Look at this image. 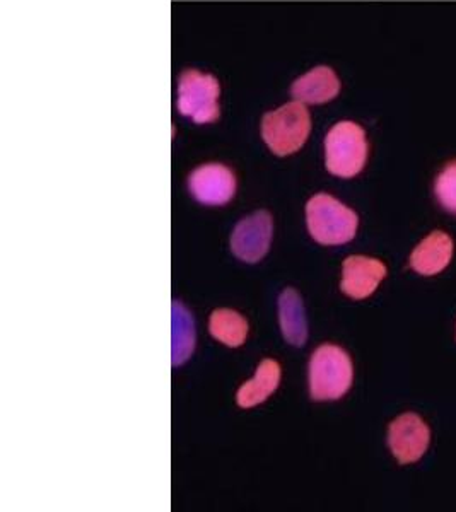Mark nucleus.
<instances>
[{"instance_id": "nucleus-10", "label": "nucleus", "mask_w": 456, "mask_h": 512, "mask_svg": "<svg viewBox=\"0 0 456 512\" xmlns=\"http://www.w3.org/2000/svg\"><path fill=\"white\" fill-rule=\"evenodd\" d=\"M386 277V267L380 260L354 255L345 258L342 265V292L352 299H366Z\"/></svg>"}, {"instance_id": "nucleus-13", "label": "nucleus", "mask_w": 456, "mask_h": 512, "mask_svg": "<svg viewBox=\"0 0 456 512\" xmlns=\"http://www.w3.org/2000/svg\"><path fill=\"white\" fill-rule=\"evenodd\" d=\"M279 320L287 342L301 347L308 337V325L304 316L303 301L294 289H286L279 297Z\"/></svg>"}, {"instance_id": "nucleus-6", "label": "nucleus", "mask_w": 456, "mask_h": 512, "mask_svg": "<svg viewBox=\"0 0 456 512\" xmlns=\"http://www.w3.org/2000/svg\"><path fill=\"white\" fill-rule=\"evenodd\" d=\"M188 190L204 205H226L236 193V175L226 164L205 163L188 176Z\"/></svg>"}, {"instance_id": "nucleus-3", "label": "nucleus", "mask_w": 456, "mask_h": 512, "mask_svg": "<svg viewBox=\"0 0 456 512\" xmlns=\"http://www.w3.org/2000/svg\"><path fill=\"white\" fill-rule=\"evenodd\" d=\"M306 222L311 238L325 246L345 245L356 236L357 214L337 198L318 193L306 205Z\"/></svg>"}, {"instance_id": "nucleus-2", "label": "nucleus", "mask_w": 456, "mask_h": 512, "mask_svg": "<svg viewBox=\"0 0 456 512\" xmlns=\"http://www.w3.org/2000/svg\"><path fill=\"white\" fill-rule=\"evenodd\" d=\"M221 82L211 72L185 69L176 81V110L197 125L221 118Z\"/></svg>"}, {"instance_id": "nucleus-12", "label": "nucleus", "mask_w": 456, "mask_h": 512, "mask_svg": "<svg viewBox=\"0 0 456 512\" xmlns=\"http://www.w3.org/2000/svg\"><path fill=\"white\" fill-rule=\"evenodd\" d=\"M279 381H281V366H279V362L265 359L258 366L255 378L243 384L240 390H238L236 402H238L241 408H252L255 405H260L277 390Z\"/></svg>"}, {"instance_id": "nucleus-16", "label": "nucleus", "mask_w": 456, "mask_h": 512, "mask_svg": "<svg viewBox=\"0 0 456 512\" xmlns=\"http://www.w3.org/2000/svg\"><path fill=\"white\" fill-rule=\"evenodd\" d=\"M434 192L438 197L439 204L443 205L448 212L456 214V161L448 164L439 173Z\"/></svg>"}, {"instance_id": "nucleus-14", "label": "nucleus", "mask_w": 456, "mask_h": 512, "mask_svg": "<svg viewBox=\"0 0 456 512\" xmlns=\"http://www.w3.org/2000/svg\"><path fill=\"white\" fill-rule=\"evenodd\" d=\"M212 337L228 347H240L248 337V323L233 309H216L209 320Z\"/></svg>"}, {"instance_id": "nucleus-11", "label": "nucleus", "mask_w": 456, "mask_h": 512, "mask_svg": "<svg viewBox=\"0 0 456 512\" xmlns=\"http://www.w3.org/2000/svg\"><path fill=\"white\" fill-rule=\"evenodd\" d=\"M453 256V241L443 231H434L422 239L410 255V267L421 275H436L445 270Z\"/></svg>"}, {"instance_id": "nucleus-1", "label": "nucleus", "mask_w": 456, "mask_h": 512, "mask_svg": "<svg viewBox=\"0 0 456 512\" xmlns=\"http://www.w3.org/2000/svg\"><path fill=\"white\" fill-rule=\"evenodd\" d=\"M260 134L265 146L275 156L286 158L296 154L310 139L311 113L308 106L293 99L267 111L260 123Z\"/></svg>"}, {"instance_id": "nucleus-5", "label": "nucleus", "mask_w": 456, "mask_h": 512, "mask_svg": "<svg viewBox=\"0 0 456 512\" xmlns=\"http://www.w3.org/2000/svg\"><path fill=\"white\" fill-rule=\"evenodd\" d=\"M354 369L349 354L337 345H322L310 361V393L316 402L339 400L349 391Z\"/></svg>"}, {"instance_id": "nucleus-4", "label": "nucleus", "mask_w": 456, "mask_h": 512, "mask_svg": "<svg viewBox=\"0 0 456 512\" xmlns=\"http://www.w3.org/2000/svg\"><path fill=\"white\" fill-rule=\"evenodd\" d=\"M368 137L359 123L342 120L325 137V166L339 178H354L368 161Z\"/></svg>"}, {"instance_id": "nucleus-8", "label": "nucleus", "mask_w": 456, "mask_h": 512, "mask_svg": "<svg viewBox=\"0 0 456 512\" xmlns=\"http://www.w3.org/2000/svg\"><path fill=\"white\" fill-rule=\"evenodd\" d=\"M431 441V431L426 422L416 414L400 415L393 420L388 431V444L393 456L402 465L421 460Z\"/></svg>"}, {"instance_id": "nucleus-7", "label": "nucleus", "mask_w": 456, "mask_h": 512, "mask_svg": "<svg viewBox=\"0 0 456 512\" xmlns=\"http://www.w3.org/2000/svg\"><path fill=\"white\" fill-rule=\"evenodd\" d=\"M272 229V217L265 210L241 219L231 236V250L241 262H260L269 251Z\"/></svg>"}, {"instance_id": "nucleus-9", "label": "nucleus", "mask_w": 456, "mask_h": 512, "mask_svg": "<svg viewBox=\"0 0 456 512\" xmlns=\"http://www.w3.org/2000/svg\"><path fill=\"white\" fill-rule=\"evenodd\" d=\"M342 82L330 65H316L296 77L289 93L306 106L327 105L340 94Z\"/></svg>"}, {"instance_id": "nucleus-15", "label": "nucleus", "mask_w": 456, "mask_h": 512, "mask_svg": "<svg viewBox=\"0 0 456 512\" xmlns=\"http://www.w3.org/2000/svg\"><path fill=\"white\" fill-rule=\"evenodd\" d=\"M195 347V330L190 313L180 303H173V364H183Z\"/></svg>"}]
</instances>
